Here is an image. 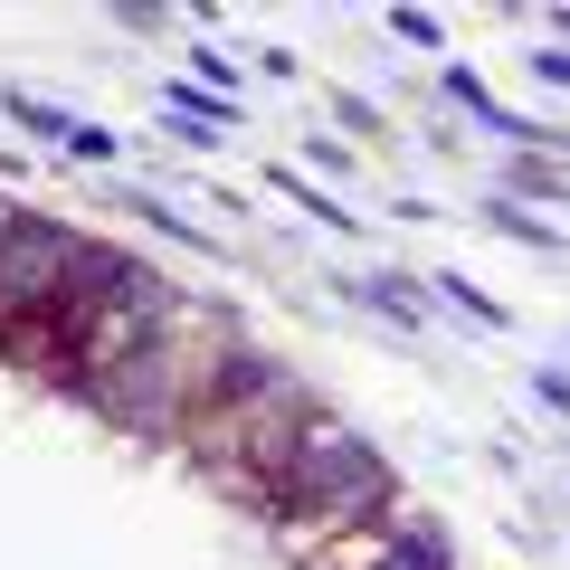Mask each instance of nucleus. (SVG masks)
Wrapping results in <instances>:
<instances>
[{
  "label": "nucleus",
  "instance_id": "obj_1",
  "mask_svg": "<svg viewBox=\"0 0 570 570\" xmlns=\"http://www.w3.org/2000/svg\"><path fill=\"white\" fill-rule=\"evenodd\" d=\"M228 362H238V333L209 324V314L190 305L153 352H134L115 381H96V409L124 419V428H190L209 400H219V371Z\"/></svg>",
  "mask_w": 570,
  "mask_h": 570
},
{
  "label": "nucleus",
  "instance_id": "obj_8",
  "mask_svg": "<svg viewBox=\"0 0 570 570\" xmlns=\"http://www.w3.org/2000/svg\"><path fill=\"white\" fill-rule=\"evenodd\" d=\"M362 295H371L381 314H400V324H419V314H428V305H419V285H409V276H371Z\"/></svg>",
  "mask_w": 570,
  "mask_h": 570
},
{
  "label": "nucleus",
  "instance_id": "obj_9",
  "mask_svg": "<svg viewBox=\"0 0 570 570\" xmlns=\"http://www.w3.org/2000/svg\"><path fill=\"white\" fill-rule=\"evenodd\" d=\"M276 190H285V200H305V209H314V219H324V228H352L343 209H333V200H324V190H314V181H295V171H276Z\"/></svg>",
  "mask_w": 570,
  "mask_h": 570
},
{
  "label": "nucleus",
  "instance_id": "obj_6",
  "mask_svg": "<svg viewBox=\"0 0 570 570\" xmlns=\"http://www.w3.org/2000/svg\"><path fill=\"white\" fill-rule=\"evenodd\" d=\"M371 570H456V551H448V532H438V523L400 513V523H390V551H381Z\"/></svg>",
  "mask_w": 570,
  "mask_h": 570
},
{
  "label": "nucleus",
  "instance_id": "obj_16",
  "mask_svg": "<svg viewBox=\"0 0 570 570\" xmlns=\"http://www.w3.org/2000/svg\"><path fill=\"white\" fill-rule=\"evenodd\" d=\"M551 29H561V39H570V10H551Z\"/></svg>",
  "mask_w": 570,
  "mask_h": 570
},
{
  "label": "nucleus",
  "instance_id": "obj_14",
  "mask_svg": "<svg viewBox=\"0 0 570 570\" xmlns=\"http://www.w3.org/2000/svg\"><path fill=\"white\" fill-rule=\"evenodd\" d=\"M542 77H551V86H570V48H561V58L542 48Z\"/></svg>",
  "mask_w": 570,
  "mask_h": 570
},
{
  "label": "nucleus",
  "instance_id": "obj_2",
  "mask_svg": "<svg viewBox=\"0 0 570 570\" xmlns=\"http://www.w3.org/2000/svg\"><path fill=\"white\" fill-rule=\"evenodd\" d=\"M305 419H314V400L295 381H266V390H238V400H219V409H200V419H190V448L209 456V466L228 475V485H247L257 494L266 475L285 466V448H295V438H305Z\"/></svg>",
  "mask_w": 570,
  "mask_h": 570
},
{
  "label": "nucleus",
  "instance_id": "obj_7",
  "mask_svg": "<svg viewBox=\"0 0 570 570\" xmlns=\"http://www.w3.org/2000/svg\"><path fill=\"white\" fill-rule=\"evenodd\" d=\"M163 105H171L181 124H228V96H209V86H181V77L163 86Z\"/></svg>",
  "mask_w": 570,
  "mask_h": 570
},
{
  "label": "nucleus",
  "instance_id": "obj_5",
  "mask_svg": "<svg viewBox=\"0 0 570 570\" xmlns=\"http://www.w3.org/2000/svg\"><path fill=\"white\" fill-rule=\"evenodd\" d=\"M190 305H200V295H181V285H163V276H142V266H134V276L96 305V333H86V352H77V381H86V390L115 381V371L134 362V352H153Z\"/></svg>",
  "mask_w": 570,
  "mask_h": 570
},
{
  "label": "nucleus",
  "instance_id": "obj_3",
  "mask_svg": "<svg viewBox=\"0 0 570 570\" xmlns=\"http://www.w3.org/2000/svg\"><path fill=\"white\" fill-rule=\"evenodd\" d=\"M371 475H390V456H371V438H352L333 409H314L305 438L285 448V466L257 485V504L276 513V523H295V513H314V504H343V494H362Z\"/></svg>",
  "mask_w": 570,
  "mask_h": 570
},
{
  "label": "nucleus",
  "instance_id": "obj_15",
  "mask_svg": "<svg viewBox=\"0 0 570 570\" xmlns=\"http://www.w3.org/2000/svg\"><path fill=\"white\" fill-rule=\"evenodd\" d=\"M10 228H20V209H10V200H0V238H10Z\"/></svg>",
  "mask_w": 570,
  "mask_h": 570
},
{
  "label": "nucleus",
  "instance_id": "obj_10",
  "mask_svg": "<svg viewBox=\"0 0 570 570\" xmlns=\"http://www.w3.org/2000/svg\"><path fill=\"white\" fill-rule=\"evenodd\" d=\"M10 124H29V134H77L58 105H29V96H10Z\"/></svg>",
  "mask_w": 570,
  "mask_h": 570
},
{
  "label": "nucleus",
  "instance_id": "obj_13",
  "mask_svg": "<svg viewBox=\"0 0 570 570\" xmlns=\"http://www.w3.org/2000/svg\"><path fill=\"white\" fill-rule=\"evenodd\" d=\"M390 29H400V39H419V48H438V20H428V10H390Z\"/></svg>",
  "mask_w": 570,
  "mask_h": 570
},
{
  "label": "nucleus",
  "instance_id": "obj_12",
  "mask_svg": "<svg viewBox=\"0 0 570 570\" xmlns=\"http://www.w3.org/2000/svg\"><path fill=\"white\" fill-rule=\"evenodd\" d=\"M67 153H77V163H105V153H115V134H96V124H77V134H67Z\"/></svg>",
  "mask_w": 570,
  "mask_h": 570
},
{
  "label": "nucleus",
  "instance_id": "obj_4",
  "mask_svg": "<svg viewBox=\"0 0 570 570\" xmlns=\"http://www.w3.org/2000/svg\"><path fill=\"white\" fill-rule=\"evenodd\" d=\"M86 247H96V238H77L67 219H20L10 238H0V343L29 333V324H48V314L67 305Z\"/></svg>",
  "mask_w": 570,
  "mask_h": 570
},
{
  "label": "nucleus",
  "instance_id": "obj_11",
  "mask_svg": "<svg viewBox=\"0 0 570 570\" xmlns=\"http://www.w3.org/2000/svg\"><path fill=\"white\" fill-rule=\"evenodd\" d=\"M438 285H448V305H466V314H475V324H504V305H485V295H475V285H466V276H438Z\"/></svg>",
  "mask_w": 570,
  "mask_h": 570
}]
</instances>
